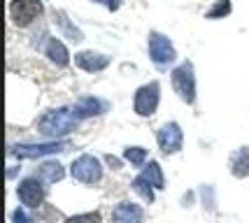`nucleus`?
Returning <instances> with one entry per match:
<instances>
[{
    "mask_svg": "<svg viewBox=\"0 0 249 223\" xmlns=\"http://www.w3.org/2000/svg\"><path fill=\"white\" fill-rule=\"evenodd\" d=\"M70 174H72V179L91 186V184H98V181L103 179V168H100V160H98L96 156L82 154L79 158L72 160Z\"/></svg>",
    "mask_w": 249,
    "mask_h": 223,
    "instance_id": "obj_5",
    "label": "nucleus"
},
{
    "mask_svg": "<svg viewBox=\"0 0 249 223\" xmlns=\"http://www.w3.org/2000/svg\"><path fill=\"white\" fill-rule=\"evenodd\" d=\"M105 160H107L109 165H114V168H119V160H117V158H112V156H107V158H105Z\"/></svg>",
    "mask_w": 249,
    "mask_h": 223,
    "instance_id": "obj_24",
    "label": "nucleus"
},
{
    "mask_svg": "<svg viewBox=\"0 0 249 223\" xmlns=\"http://www.w3.org/2000/svg\"><path fill=\"white\" fill-rule=\"evenodd\" d=\"M105 109V105L96 100V98H82L79 103L75 105V117L82 119V117H91V114H100Z\"/></svg>",
    "mask_w": 249,
    "mask_h": 223,
    "instance_id": "obj_15",
    "label": "nucleus"
},
{
    "mask_svg": "<svg viewBox=\"0 0 249 223\" xmlns=\"http://www.w3.org/2000/svg\"><path fill=\"white\" fill-rule=\"evenodd\" d=\"M170 82H173L175 93L179 96V100H184L186 105H194L196 103V77H194V65L191 63H182L177 65L170 74Z\"/></svg>",
    "mask_w": 249,
    "mask_h": 223,
    "instance_id": "obj_2",
    "label": "nucleus"
},
{
    "mask_svg": "<svg viewBox=\"0 0 249 223\" xmlns=\"http://www.w3.org/2000/svg\"><path fill=\"white\" fill-rule=\"evenodd\" d=\"M77 128V117L75 112L70 109H54V112H47L40 121H37V130L44 137H61L68 135Z\"/></svg>",
    "mask_w": 249,
    "mask_h": 223,
    "instance_id": "obj_1",
    "label": "nucleus"
},
{
    "mask_svg": "<svg viewBox=\"0 0 249 223\" xmlns=\"http://www.w3.org/2000/svg\"><path fill=\"white\" fill-rule=\"evenodd\" d=\"M159 100H161V86H159V82H149V84L140 86V88L135 91L133 109H135V114H140V117H152V114H156Z\"/></svg>",
    "mask_w": 249,
    "mask_h": 223,
    "instance_id": "obj_4",
    "label": "nucleus"
},
{
    "mask_svg": "<svg viewBox=\"0 0 249 223\" xmlns=\"http://www.w3.org/2000/svg\"><path fill=\"white\" fill-rule=\"evenodd\" d=\"M124 158L128 160L130 165L142 168V165H144V160H147V149H142V147H128L126 151H124Z\"/></svg>",
    "mask_w": 249,
    "mask_h": 223,
    "instance_id": "obj_18",
    "label": "nucleus"
},
{
    "mask_svg": "<svg viewBox=\"0 0 249 223\" xmlns=\"http://www.w3.org/2000/svg\"><path fill=\"white\" fill-rule=\"evenodd\" d=\"M156 142H159L163 154H177L182 149V142H184V133H182L179 123H175V121L173 123H165L156 133Z\"/></svg>",
    "mask_w": 249,
    "mask_h": 223,
    "instance_id": "obj_8",
    "label": "nucleus"
},
{
    "mask_svg": "<svg viewBox=\"0 0 249 223\" xmlns=\"http://www.w3.org/2000/svg\"><path fill=\"white\" fill-rule=\"evenodd\" d=\"M44 56H47V58H49L54 65H58V68H65V65L70 63V53H68L65 44L61 42L58 37H49V40H47Z\"/></svg>",
    "mask_w": 249,
    "mask_h": 223,
    "instance_id": "obj_12",
    "label": "nucleus"
},
{
    "mask_svg": "<svg viewBox=\"0 0 249 223\" xmlns=\"http://www.w3.org/2000/svg\"><path fill=\"white\" fill-rule=\"evenodd\" d=\"M228 168L233 172V177H238V179L249 177V147L235 149L231 160H228Z\"/></svg>",
    "mask_w": 249,
    "mask_h": 223,
    "instance_id": "obj_13",
    "label": "nucleus"
},
{
    "mask_svg": "<svg viewBox=\"0 0 249 223\" xmlns=\"http://www.w3.org/2000/svg\"><path fill=\"white\" fill-rule=\"evenodd\" d=\"M142 177L152 184L154 189H163L165 186V179H163V172H161V165L156 160H149V165L142 168Z\"/></svg>",
    "mask_w": 249,
    "mask_h": 223,
    "instance_id": "obj_16",
    "label": "nucleus"
},
{
    "mask_svg": "<svg viewBox=\"0 0 249 223\" xmlns=\"http://www.w3.org/2000/svg\"><path fill=\"white\" fill-rule=\"evenodd\" d=\"M96 2H105L109 10H117V7H119V2H117V0H96Z\"/></svg>",
    "mask_w": 249,
    "mask_h": 223,
    "instance_id": "obj_23",
    "label": "nucleus"
},
{
    "mask_svg": "<svg viewBox=\"0 0 249 223\" xmlns=\"http://www.w3.org/2000/svg\"><path fill=\"white\" fill-rule=\"evenodd\" d=\"M42 2L40 0H12L10 2V19L17 28L31 26L35 19L42 17Z\"/></svg>",
    "mask_w": 249,
    "mask_h": 223,
    "instance_id": "obj_3",
    "label": "nucleus"
},
{
    "mask_svg": "<svg viewBox=\"0 0 249 223\" xmlns=\"http://www.w3.org/2000/svg\"><path fill=\"white\" fill-rule=\"evenodd\" d=\"M12 223H35V219H31L23 209H14L12 212Z\"/></svg>",
    "mask_w": 249,
    "mask_h": 223,
    "instance_id": "obj_22",
    "label": "nucleus"
},
{
    "mask_svg": "<svg viewBox=\"0 0 249 223\" xmlns=\"http://www.w3.org/2000/svg\"><path fill=\"white\" fill-rule=\"evenodd\" d=\"M233 10V5H231V0H217L214 5H212V10H207L205 19H224L228 17Z\"/></svg>",
    "mask_w": 249,
    "mask_h": 223,
    "instance_id": "obj_19",
    "label": "nucleus"
},
{
    "mask_svg": "<svg viewBox=\"0 0 249 223\" xmlns=\"http://www.w3.org/2000/svg\"><path fill=\"white\" fill-rule=\"evenodd\" d=\"M130 186H133V191L138 193V195H140V198L147 202V205H152V202H154V186L147 179H144L142 174H140V177H135Z\"/></svg>",
    "mask_w": 249,
    "mask_h": 223,
    "instance_id": "obj_17",
    "label": "nucleus"
},
{
    "mask_svg": "<svg viewBox=\"0 0 249 223\" xmlns=\"http://www.w3.org/2000/svg\"><path fill=\"white\" fill-rule=\"evenodd\" d=\"M54 23H58V26H61V28H63V31L68 33L70 37H72V40H82V33H79V31H75V28H72L70 23L65 21L63 12H54Z\"/></svg>",
    "mask_w": 249,
    "mask_h": 223,
    "instance_id": "obj_21",
    "label": "nucleus"
},
{
    "mask_svg": "<svg viewBox=\"0 0 249 223\" xmlns=\"http://www.w3.org/2000/svg\"><path fill=\"white\" fill-rule=\"evenodd\" d=\"M75 65L87 70V72H100V70H105L109 65V56L96 51H79L75 53Z\"/></svg>",
    "mask_w": 249,
    "mask_h": 223,
    "instance_id": "obj_10",
    "label": "nucleus"
},
{
    "mask_svg": "<svg viewBox=\"0 0 249 223\" xmlns=\"http://www.w3.org/2000/svg\"><path fill=\"white\" fill-rule=\"evenodd\" d=\"M149 56L156 65H168L177 58V51L168 37H163L161 33H152L149 35Z\"/></svg>",
    "mask_w": 249,
    "mask_h": 223,
    "instance_id": "obj_7",
    "label": "nucleus"
},
{
    "mask_svg": "<svg viewBox=\"0 0 249 223\" xmlns=\"http://www.w3.org/2000/svg\"><path fill=\"white\" fill-rule=\"evenodd\" d=\"M65 223H103V216H100V212L75 214V216H68Z\"/></svg>",
    "mask_w": 249,
    "mask_h": 223,
    "instance_id": "obj_20",
    "label": "nucleus"
},
{
    "mask_svg": "<svg viewBox=\"0 0 249 223\" xmlns=\"http://www.w3.org/2000/svg\"><path fill=\"white\" fill-rule=\"evenodd\" d=\"M37 177L44 179L47 184H54V181H61L65 177V170L61 163H56V160H47L42 163L40 168H37Z\"/></svg>",
    "mask_w": 249,
    "mask_h": 223,
    "instance_id": "obj_14",
    "label": "nucleus"
},
{
    "mask_svg": "<svg viewBox=\"0 0 249 223\" xmlns=\"http://www.w3.org/2000/svg\"><path fill=\"white\" fill-rule=\"evenodd\" d=\"M17 195H19V202L26 205L28 209H37L44 205V198H47V186H42L40 177H26L23 181H19L17 186Z\"/></svg>",
    "mask_w": 249,
    "mask_h": 223,
    "instance_id": "obj_6",
    "label": "nucleus"
},
{
    "mask_svg": "<svg viewBox=\"0 0 249 223\" xmlns=\"http://www.w3.org/2000/svg\"><path fill=\"white\" fill-rule=\"evenodd\" d=\"M65 147H70L68 142H49V144H35V147H14L12 151L17 154V156H21V158H35V156H44V154H54V151H63Z\"/></svg>",
    "mask_w": 249,
    "mask_h": 223,
    "instance_id": "obj_11",
    "label": "nucleus"
},
{
    "mask_svg": "<svg viewBox=\"0 0 249 223\" xmlns=\"http://www.w3.org/2000/svg\"><path fill=\"white\" fill-rule=\"evenodd\" d=\"M109 221L112 223H142L144 221V212H142L140 205H135V202H119V205H114V209L109 214Z\"/></svg>",
    "mask_w": 249,
    "mask_h": 223,
    "instance_id": "obj_9",
    "label": "nucleus"
}]
</instances>
